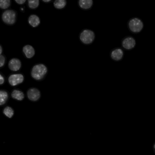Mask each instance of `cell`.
Masks as SVG:
<instances>
[{
	"label": "cell",
	"mask_w": 155,
	"mask_h": 155,
	"mask_svg": "<svg viewBox=\"0 0 155 155\" xmlns=\"http://www.w3.org/2000/svg\"><path fill=\"white\" fill-rule=\"evenodd\" d=\"M5 58L4 55H1L0 56V66L1 68L3 67L5 64Z\"/></svg>",
	"instance_id": "19"
},
{
	"label": "cell",
	"mask_w": 155,
	"mask_h": 155,
	"mask_svg": "<svg viewBox=\"0 0 155 155\" xmlns=\"http://www.w3.org/2000/svg\"><path fill=\"white\" fill-rule=\"evenodd\" d=\"M121 44L123 48L127 51H130L135 47L136 41L133 36H127L123 39Z\"/></svg>",
	"instance_id": "5"
},
{
	"label": "cell",
	"mask_w": 155,
	"mask_h": 155,
	"mask_svg": "<svg viewBox=\"0 0 155 155\" xmlns=\"http://www.w3.org/2000/svg\"><path fill=\"white\" fill-rule=\"evenodd\" d=\"M42 1L45 3H49L52 2V0H42Z\"/></svg>",
	"instance_id": "22"
},
{
	"label": "cell",
	"mask_w": 155,
	"mask_h": 155,
	"mask_svg": "<svg viewBox=\"0 0 155 155\" xmlns=\"http://www.w3.org/2000/svg\"><path fill=\"white\" fill-rule=\"evenodd\" d=\"M15 2L19 5H22L26 2L27 0H14Z\"/></svg>",
	"instance_id": "20"
},
{
	"label": "cell",
	"mask_w": 155,
	"mask_h": 155,
	"mask_svg": "<svg viewBox=\"0 0 155 155\" xmlns=\"http://www.w3.org/2000/svg\"><path fill=\"white\" fill-rule=\"evenodd\" d=\"M2 45H0V54L2 55Z\"/></svg>",
	"instance_id": "24"
},
{
	"label": "cell",
	"mask_w": 155,
	"mask_h": 155,
	"mask_svg": "<svg viewBox=\"0 0 155 155\" xmlns=\"http://www.w3.org/2000/svg\"><path fill=\"white\" fill-rule=\"evenodd\" d=\"M9 98V94L7 91L4 90H1L0 91V105H4L7 102Z\"/></svg>",
	"instance_id": "15"
},
{
	"label": "cell",
	"mask_w": 155,
	"mask_h": 155,
	"mask_svg": "<svg viewBox=\"0 0 155 155\" xmlns=\"http://www.w3.org/2000/svg\"><path fill=\"white\" fill-rule=\"evenodd\" d=\"M22 51L25 57L28 59L32 58L35 54L34 48L29 45H25L23 48Z\"/></svg>",
	"instance_id": "12"
},
{
	"label": "cell",
	"mask_w": 155,
	"mask_h": 155,
	"mask_svg": "<svg viewBox=\"0 0 155 155\" xmlns=\"http://www.w3.org/2000/svg\"><path fill=\"white\" fill-rule=\"evenodd\" d=\"M67 5L66 0H55L53 6L57 10H62Z\"/></svg>",
	"instance_id": "14"
},
{
	"label": "cell",
	"mask_w": 155,
	"mask_h": 155,
	"mask_svg": "<svg viewBox=\"0 0 155 155\" xmlns=\"http://www.w3.org/2000/svg\"><path fill=\"white\" fill-rule=\"evenodd\" d=\"M128 27L130 31L133 33H139L144 28V23L138 17L131 18L128 22Z\"/></svg>",
	"instance_id": "3"
},
{
	"label": "cell",
	"mask_w": 155,
	"mask_h": 155,
	"mask_svg": "<svg viewBox=\"0 0 155 155\" xmlns=\"http://www.w3.org/2000/svg\"><path fill=\"white\" fill-rule=\"evenodd\" d=\"M24 80V76L22 74H11L8 78V83L12 86H15L22 84Z\"/></svg>",
	"instance_id": "6"
},
{
	"label": "cell",
	"mask_w": 155,
	"mask_h": 155,
	"mask_svg": "<svg viewBox=\"0 0 155 155\" xmlns=\"http://www.w3.org/2000/svg\"><path fill=\"white\" fill-rule=\"evenodd\" d=\"M79 7L84 11L90 10L93 5V0H78Z\"/></svg>",
	"instance_id": "11"
},
{
	"label": "cell",
	"mask_w": 155,
	"mask_h": 155,
	"mask_svg": "<svg viewBox=\"0 0 155 155\" xmlns=\"http://www.w3.org/2000/svg\"><path fill=\"white\" fill-rule=\"evenodd\" d=\"M41 92L38 88L32 87L29 88L27 92V96L28 99L33 102L38 101L41 97Z\"/></svg>",
	"instance_id": "8"
},
{
	"label": "cell",
	"mask_w": 155,
	"mask_h": 155,
	"mask_svg": "<svg viewBox=\"0 0 155 155\" xmlns=\"http://www.w3.org/2000/svg\"><path fill=\"white\" fill-rule=\"evenodd\" d=\"M12 5V0H0V8L2 10H7Z\"/></svg>",
	"instance_id": "17"
},
{
	"label": "cell",
	"mask_w": 155,
	"mask_h": 155,
	"mask_svg": "<svg viewBox=\"0 0 155 155\" xmlns=\"http://www.w3.org/2000/svg\"><path fill=\"white\" fill-rule=\"evenodd\" d=\"M27 22L30 26L33 28H35L38 27L41 24V21L38 15L32 14L28 16Z\"/></svg>",
	"instance_id": "9"
},
{
	"label": "cell",
	"mask_w": 155,
	"mask_h": 155,
	"mask_svg": "<svg viewBox=\"0 0 155 155\" xmlns=\"http://www.w3.org/2000/svg\"><path fill=\"white\" fill-rule=\"evenodd\" d=\"M20 11H21V12H24L25 8H24V6H22V7H20Z\"/></svg>",
	"instance_id": "23"
},
{
	"label": "cell",
	"mask_w": 155,
	"mask_h": 155,
	"mask_svg": "<svg viewBox=\"0 0 155 155\" xmlns=\"http://www.w3.org/2000/svg\"><path fill=\"white\" fill-rule=\"evenodd\" d=\"M17 16V13L15 10L7 9L3 12L2 14V20L5 24L12 26L16 23Z\"/></svg>",
	"instance_id": "2"
},
{
	"label": "cell",
	"mask_w": 155,
	"mask_h": 155,
	"mask_svg": "<svg viewBox=\"0 0 155 155\" xmlns=\"http://www.w3.org/2000/svg\"><path fill=\"white\" fill-rule=\"evenodd\" d=\"M27 5L30 9L35 10L40 5V0H27Z\"/></svg>",
	"instance_id": "16"
},
{
	"label": "cell",
	"mask_w": 155,
	"mask_h": 155,
	"mask_svg": "<svg viewBox=\"0 0 155 155\" xmlns=\"http://www.w3.org/2000/svg\"><path fill=\"white\" fill-rule=\"evenodd\" d=\"M124 52L123 50L120 47L114 48L111 51L110 57L111 59L115 61H119L123 58Z\"/></svg>",
	"instance_id": "7"
},
{
	"label": "cell",
	"mask_w": 155,
	"mask_h": 155,
	"mask_svg": "<svg viewBox=\"0 0 155 155\" xmlns=\"http://www.w3.org/2000/svg\"><path fill=\"white\" fill-rule=\"evenodd\" d=\"M12 97L17 101H22L24 99L25 94L23 92L19 89H14L11 94Z\"/></svg>",
	"instance_id": "13"
},
{
	"label": "cell",
	"mask_w": 155,
	"mask_h": 155,
	"mask_svg": "<svg viewBox=\"0 0 155 155\" xmlns=\"http://www.w3.org/2000/svg\"><path fill=\"white\" fill-rule=\"evenodd\" d=\"M3 114L9 118H12L14 114V111L12 107L10 106H6L4 108Z\"/></svg>",
	"instance_id": "18"
},
{
	"label": "cell",
	"mask_w": 155,
	"mask_h": 155,
	"mask_svg": "<svg viewBox=\"0 0 155 155\" xmlns=\"http://www.w3.org/2000/svg\"><path fill=\"white\" fill-rule=\"evenodd\" d=\"M5 80L4 76L2 74H0V83H1V85H2L5 83Z\"/></svg>",
	"instance_id": "21"
},
{
	"label": "cell",
	"mask_w": 155,
	"mask_h": 155,
	"mask_svg": "<svg viewBox=\"0 0 155 155\" xmlns=\"http://www.w3.org/2000/svg\"><path fill=\"white\" fill-rule=\"evenodd\" d=\"M48 69L47 67L43 64H35L32 68L31 76L32 78L37 81L43 79L47 74Z\"/></svg>",
	"instance_id": "1"
},
{
	"label": "cell",
	"mask_w": 155,
	"mask_h": 155,
	"mask_svg": "<svg viewBox=\"0 0 155 155\" xmlns=\"http://www.w3.org/2000/svg\"><path fill=\"white\" fill-rule=\"evenodd\" d=\"M8 67L11 71H17L22 67V62L19 59L13 58L9 61Z\"/></svg>",
	"instance_id": "10"
},
{
	"label": "cell",
	"mask_w": 155,
	"mask_h": 155,
	"mask_svg": "<svg viewBox=\"0 0 155 155\" xmlns=\"http://www.w3.org/2000/svg\"><path fill=\"white\" fill-rule=\"evenodd\" d=\"M79 39L84 44H91L93 42L95 39V34L92 30L84 29L80 33Z\"/></svg>",
	"instance_id": "4"
},
{
	"label": "cell",
	"mask_w": 155,
	"mask_h": 155,
	"mask_svg": "<svg viewBox=\"0 0 155 155\" xmlns=\"http://www.w3.org/2000/svg\"><path fill=\"white\" fill-rule=\"evenodd\" d=\"M153 149L154 152L155 153V143H154L153 146Z\"/></svg>",
	"instance_id": "25"
}]
</instances>
